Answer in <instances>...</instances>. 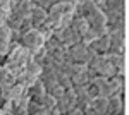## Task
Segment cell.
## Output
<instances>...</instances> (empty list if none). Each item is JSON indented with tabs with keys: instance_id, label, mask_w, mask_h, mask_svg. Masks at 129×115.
Masks as SVG:
<instances>
[{
	"instance_id": "cell-1",
	"label": "cell",
	"mask_w": 129,
	"mask_h": 115,
	"mask_svg": "<svg viewBox=\"0 0 129 115\" xmlns=\"http://www.w3.org/2000/svg\"><path fill=\"white\" fill-rule=\"evenodd\" d=\"M67 53H69L71 58L74 60V64H81V65H86L89 60H91V57L95 55L93 50L89 47H86V45H83L81 41L67 48Z\"/></svg>"
},
{
	"instance_id": "cell-2",
	"label": "cell",
	"mask_w": 129,
	"mask_h": 115,
	"mask_svg": "<svg viewBox=\"0 0 129 115\" xmlns=\"http://www.w3.org/2000/svg\"><path fill=\"white\" fill-rule=\"evenodd\" d=\"M19 45H21V47H24L26 50H29L31 53H35V52H38L40 48H43L45 40H43V36L40 34L38 29H31V31L26 33V34H22Z\"/></svg>"
},
{
	"instance_id": "cell-3",
	"label": "cell",
	"mask_w": 129,
	"mask_h": 115,
	"mask_svg": "<svg viewBox=\"0 0 129 115\" xmlns=\"http://www.w3.org/2000/svg\"><path fill=\"white\" fill-rule=\"evenodd\" d=\"M126 48V33H110L107 55H124Z\"/></svg>"
},
{
	"instance_id": "cell-4",
	"label": "cell",
	"mask_w": 129,
	"mask_h": 115,
	"mask_svg": "<svg viewBox=\"0 0 129 115\" xmlns=\"http://www.w3.org/2000/svg\"><path fill=\"white\" fill-rule=\"evenodd\" d=\"M72 108H76V93L69 89V91H66L64 96L55 101V110L59 112L60 115H66L67 112H71Z\"/></svg>"
},
{
	"instance_id": "cell-5",
	"label": "cell",
	"mask_w": 129,
	"mask_h": 115,
	"mask_svg": "<svg viewBox=\"0 0 129 115\" xmlns=\"http://www.w3.org/2000/svg\"><path fill=\"white\" fill-rule=\"evenodd\" d=\"M105 115H124V93H117L107 98Z\"/></svg>"
},
{
	"instance_id": "cell-6",
	"label": "cell",
	"mask_w": 129,
	"mask_h": 115,
	"mask_svg": "<svg viewBox=\"0 0 129 115\" xmlns=\"http://www.w3.org/2000/svg\"><path fill=\"white\" fill-rule=\"evenodd\" d=\"M31 0H10V12L21 19H28L31 12Z\"/></svg>"
},
{
	"instance_id": "cell-7",
	"label": "cell",
	"mask_w": 129,
	"mask_h": 115,
	"mask_svg": "<svg viewBox=\"0 0 129 115\" xmlns=\"http://www.w3.org/2000/svg\"><path fill=\"white\" fill-rule=\"evenodd\" d=\"M0 93L5 96L9 101H17V100H22V98L26 96V88L22 86V84H19V83H14L10 88L2 89Z\"/></svg>"
},
{
	"instance_id": "cell-8",
	"label": "cell",
	"mask_w": 129,
	"mask_h": 115,
	"mask_svg": "<svg viewBox=\"0 0 129 115\" xmlns=\"http://www.w3.org/2000/svg\"><path fill=\"white\" fill-rule=\"evenodd\" d=\"M29 22L33 29H38L40 26L45 24V21H47V10L43 9H38V7H31V12H29Z\"/></svg>"
},
{
	"instance_id": "cell-9",
	"label": "cell",
	"mask_w": 129,
	"mask_h": 115,
	"mask_svg": "<svg viewBox=\"0 0 129 115\" xmlns=\"http://www.w3.org/2000/svg\"><path fill=\"white\" fill-rule=\"evenodd\" d=\"M88 47L93 50L95 55H107V50H109V34L100 36V38H95Z\"/></svg>"
},
{
	"instance_id": "cell-10",
	"label": "cell",
	"mask_w": 129,
	"mask_h": 115,
	"mask_svg": "<svg viewBox=\"0 0 129 115\" xmlns=\"http://www.w3.org/2000/svg\"><path fill=\"white\" fill-rule=\"evenodd\" d=\"M14 83H16V76L5 65H0V91L10 88Z\"/></svg>"
},
{
	"instance_id": "cell-11",
	"label": "cell",
	"mask_w": 129,
	"mask_h": 115,
	"mask_svg": "<svg viewBox=\"0 0 129 115\" xmlns=\"http://www.w3.org/2000/svg\"><path fill=\"white\" fill-rule=\"evenodd\" d=\"M10 45V29L5 24H0V55H5Z\"/></svg>"
},
{
	"instance_id": "cell-12",
	"label": "cell",
	"mask_w": 129,
	"mask_h": 115,
	"mask_svg": "<svg viewBox=\"0 0 129 115\" xmlns=\"http://www.w3.org/2000/svg\"><path fill=\"white\" fill-rule=\"evenodd\" d=\"M89 108H91L93 112H96L98 115H105V110H107V98H103V96L93 98L91 103H89Z\"/></svg>"
},
{
	"instance_id": "cell-13",
	"label": "cell",
	"mask_w": 129,
	"mask_h": 115,
	"mask_svg": "<svg viewBox=\"0 0 129 115\" xmlns=\"http://www.w3.org/2000/svg\"><path fill=\"white\" fill-rule=\"evenodd\" d=\"M69 28L72 29V31H76V33L79 34V38H81V36L89 29V26H88V22H86V19H83V17H74Z\"/></svg>"
},
{
	"instance_id": "cell-14",
	"label": "cell",
	"mask_w": 129,
	"mask_h": 115,
	"mask_svg": "<svg viewBox=\"0 0 129 115\" xmlns=\"http://www.w3.org/2000/svg\"><path fill=\"white\" fill-rule=\"evenodd\" d=\"M64 93H66V91H64V88L59 86V84H57V86H53V88H52V89L48 91V95L52 96L55 101H57V100H60V98L64 96Z\"/></svg>"
},
{
	"instance_id": "cell-15",
	"label": "cell",
	"mask_w": 129,
	"mask_h": 115,
	"mask_svg": "<svg viewBox=\"0 0 129 115\" xmlns=\"http://www.w3.org/2000/svg\"><path fill=\"white\" fill-rule=\"evenodd\" d=\"M33 29V26H31V22H29V19H24L22 22H21V28H19V33L21 34H26L28 31H31Z\"/></svg>"
},
{
	"instance_id": "cell-16",
	"label": "cell",
	"mask_w": 129,
	"mask_h": 115,
	"mask_svg": "<svg viewBox=\"0 0 129 115\" xmlns=\"http://www.w3.org/2000/svg\"><path fill=\"white\" fill-rule=\"evenodd\" d=\"M0 10H4L5 14L10 12V0H0Z\"/></svg>"
},
{
	"instance_id": "cell-17",
	"label": "cell",
	"mask_w": 129,
	"mask_h": 115,
	"mask_svg": "<svg viewBox=\"0 0 129 115\" xmlns=\"http://www.w3.org/2000/svg\"><path fill=\"white\" fill-rule=\"evenodd\" d=\"M0 115H5V112H4V110H0Z\"/></svg>"
},
{
	"instance_id": "cell-18",
	"label": "cell",
	"mask_w": 129,
	"mask_h": 115,
	"mask_svg": "<svg viewBox=\"0 0 129 115\" xmlns=\"http://www.w3.org/2000/svg\"><path fill=\"white\" fill-rule=\"evenodd\" d=\"M5 115H12V113H10V112H5Z\"/></svg>"
}]
</instances>
